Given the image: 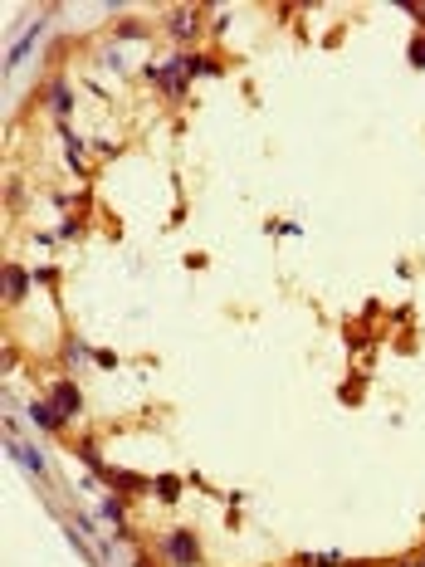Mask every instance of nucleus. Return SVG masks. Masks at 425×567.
I'll list each match as a JSON object with an SVG mask.
<instances>
[{
  "mask_svg": "<svg viewBox=\"0 0 425 567\" xmlns=\"http://www.w3.org/2000/svg\"><path fill=\"white\" fill-rule=\"evenodd\" d=\"M166 558H171L176 567H196L201 563V548H196V538H191L186 528H176V533L166 538Z\"/></svg>",
  "mask_w": 425,
  "mask_h": 567,
  "instance_id": "1",
  "label": "nucleus"
},
{
  "mask_svg": "<svg viewBox=\"0 0 425 567\" xmlns=\"http://www.w3.org/2000/svg\"><path fill=\"white\" fill-rule=\"evenodd\" d=\"M49 401H54V406H64V416H79V406H84V396H79V386H74V381H54Z\"/></svg>",
  "mask_w": 425,
  "mask_h": 567,
  "instance_id": "2",
  "label": "nucleus"
},
{
  "mask_svg": "<svg viewBox=\"0 0 425 567\" xmlns=\"http://www.w3.org/2000/svg\"><path fill=\"white\" fill-rule=\"evenodd\" d=\"M5 450H10V460H20V465H30V470H34V474H44V460H39V455H34L30 445H20L15 435L5 440Z\"/></svg>",
  "mask_w": 425,
  "mask_h": 567,
  "instance_id": "3",
  "label": "nucleus"
},
{
  "mask_svg": "<svg viewBox=\"0 0 425 567\" xmlns=\"http://www.w3.org/2000/svg\"><path fill=\"white\" fill-rule=\"evenodd\" d=\"M30 416H34V426H44V431H59V426H64V411H54L49 401L30 406Z\"/></svg>",
  "mask_w": 425,
  "mask_h": 567,
  "instance_id": "4",
  "label": "nucleus"
},
{
  "mask_svg": "<svg viewBox=\"0 0 425 567\" xmlns=\"http://www.w3.org/2000/svg\"><path fill=\"white\" fill-rule=\"evenodd\" d=\"M25 288H30V274H25V269H15V265H10V269H5V298H10V303H15V298H25Z\"/></svg>",
  "mask_w": 425,
  "mask_h": 567,
  "instance_id": "5",
  "label": "nucleus"
},
{
  "mask_svg": "<svg viewBox=\"0 0 425 567\" xmlns=\"http://www.w3.org/2000/svg\"><path fill=\"white\" fill-rule=\"evenodd\" d=\"M107 479H112V484H117L122 494H137V489L147 484V479H137V474H107Z\"/></svg>",
  "mask_w": 425,
  "mask_h": 567,
  "instance_id": "6",
  "label": "nucleus"
},
{
  "mask_svg": "<svg viewBox=\"0 0 425 567\" xmlns=\"http://www.w3.org/2000/svg\"><path fill=\"white\" fill-rule=\"evenodd\" d=\"M157 494H162V499H176V494H181V479H176V474H162V479H157Z\"/></svg>",
  "mask_w": 425,
  "mask_h": 567,
  "instance_id": "7",
  "label": "nucleus"
},
{
  "mask_svg": "<svg viewBox=\"0 0 425 567\" xmlns=\"http://www.w3.org/2000/svg\"><path fill=\"white\" fill-rule=\"evenodd\" d=\"M79 460H84V465H93V470H103V455L93 450V440H84V445H79Z\"/></svg>",
  "mask_w": 425,
  "mask_h": 567,
  "instance_id": "8",
  "label": "nucleus"
},
{
  "mask_svg": "<svg viewBox=\"0 0 425 567\" xmlns=\"http://www.w3.org/2000/svg\"><path fill=\"white\" fill-rule=\"evenodd\" d=\"M411 64H416V69H425V34L411 44Z\"/></svg>",
  "mask_w": 425,
  "mask_h": 567,
  "instance_id": "9",
  "label": "nucleus"
}]
</instances>
